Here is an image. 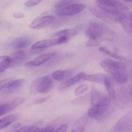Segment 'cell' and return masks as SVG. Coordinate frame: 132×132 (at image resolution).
Segmentation results:
<instances>
[{"instance_id": "e575fe53", "label": "cell", "mask_w": 132, "mask_h": 132, "mask_svg": "<svg viewBox=\"0 0 132 132\" xmlns=\"http://www.w3.org/2000/svg\"><path fill=\"white\" fill-rule=\"evenodd\" d=\"M54 131V128L53 127L49 126L39 130L38 132H53Z\"/></svg>"}, {"instance_id": "9a60e30c", "label": "cell", "mask_w": 132, "mask_h": 132, "mask_svg": "<svg viewBox=\"0 0 132 132\" xmlns=\"http://www.w3.org/2000/svg\"><path fill=\"white\" fill-rule=\"evenodd\" d=\"M109 77L104 74H94L86 75L83 78V80L89 81L101 84H104V81L106 78Z\"/></svg>"}, {"instance_id": "5bb4252c", "label": "cell", "mask_w": 132, "mask_h": 132, "mask_svg": "<svg viewBox=\"0 0 132 132\" xmlns=\"http://www.w3.org/2000/svg\"><path fill=\"white\" fill-rule=\"evenodd\" d=\"M85 75V73L84 72H81L79 73L73 77L68 79L67 80L61 84L59 87V89L62 90L69 87L71 85H73L75 84L80 81L81 79H83Z\"/></svg>"}, {"instance_id": "603a6c76", "label": "cell", "mask_w": 132, "mask_h": 132, "mask_svg": "<svg viewBox=\"0 0 132 132\" xmlns=\"http://www.w3.org/2000/svg\"><path fill=\"white\" fill-rule=\"evenodd\" d=\"M104 84L110 97L112 99H115L116 98L115 91L112 84L111 79L109 77L106 78L105 80Z\"/></svg>"}, {"instance_id": "ba28073f", "label": "cell", "mask_w": 132, "mask_h": 132, "mask_svg": "<svg viewBox=\"0 0 132 132\" xmlns=\"http://www.w3.org/2000/svg\"><path fill=\"white\" fill-rule=\"evenodd\" d=\"M85 7V5L83 4L74 3L64 8L58 9L56 13L60 16L74 15L82 12Z\"/></svg>"}, {"instance_id": "277c9868", "label": "cell", "mask_w": 132, "mask_h": 132, "mask_svg": "<svg viewBox=\"0 0 132 132\" xmlns=\"http://www.w3.org/2000/svg\"><path fill=\"white\" fill-rule=\"evenodd\" d=\"M132 129V111L122 117L110 132H130Z\"/></svg>"}, {"instance_id": "7c38bea8", "label": "cell", "mask_w": 132, "mask_h": 132, "mask_svg": "<svg viewBox=\"0 0 132 132\" xmlns=\"http://www.w3.org/2000/svg\"><path fill=\"white\" fill-rule=\"evenodd\" d=\"M55 54V53L54 52H49L45 54H43L35 58L32 61L28 62L26 65L30 66L41 65L48 61Z\"/></svg>"}, {"instance_id": "83f0119b", "label": "cell", "mask_w": 132, "mask_h": 132, "mask_svg": "<svg viewBox=\"0 0 132 132\" xmlns=\"http://www.w3.org/2000/svg\"><path fill=\"white\" fill-rule=\"evenodd\" d=\"M88 87L87 85H82L78 87L75 92V94L76 96H79L84 93L88 89Z\"/></svg>"}, {"instance_id": "ab89813d", "label": "cell", "mask_w": 132, "mask_h": 132, "mask_svg": "<svg viewBox=\"0 0 132 132\" xmlns=\"http://www.w3.org/2000/svg\"><path fill=\"white\" fill-rule=\"evenodd\" d=\"M124 1L127 2H132V0H122Z\"/></svg>"}, {"instance_id": "8992f818", "label": "cell", "mask_w": 132, "mask_h": 132, "mask_svg": "<svg viewBox=\"0 0 132 132\" xmlns=\"http://www.w3.org/2000/svg\"><path fill=\"white\" fill-rule=\"evenodd\" d=\"M111 102V97L103 95L96 89H92L91 104L92 107H108Z\"/></svg>"}, {"instance_id": "484cf974", "label": "cell", "mask_w": 132, "mask_h": 132, "mask_svg": "<svg viewBox=\"0 0 132 132\" xmlns=\"http://www.w3.org/2000/svg\"><path fill=\"white\" fill-rule=\"evenodd\" d=\"M73 2V0H59L56 2L55 6L58 9H62L74 4Z\"/></svg>"}, {"instance_id": "6da1fadb", "label": "cell", "mask_w": 132, "mask_h": 132, "mask_svg": "<svg viewBox=\"0 0 132 132\" xmlns=\"http://www.w3.org/2000/svg\"><path fill=\"white\" fill-rule=\"evenodd\" d=\"M100 65L105 71L111 75L115 80L118 84H124L128 81L126 66L123 63L111 59H105L100 63Z\"/></svg>"}, {"instance_id": "4dcf8cb0", "label": "cell", "mask_w": 132, "mask_h": 132, "mask_svg": "<svg viewBox=\"0 0 132 132\" xmlns=\"http://www.w3.org/2000/svg\"><path fill=\"white\" fill-rule=\"evenodd\" d=\"M100 43L97 40L90 39L86 43V45L88 47H95L97 46L100 45Z\"/></svg>"}, {"instance_id": "d4e9b609", "label": "cell", "mask_w": 132, "mask_h": 132, "mask_svg": "<svg viewBox=\"0 0 132 132\" xmlns=\"http://www.w3.org/2000/svg\"><path fill=\"white\" fill-rule=\"evenodd\" d=\"M99 50L100 52H102L103 53H105L106 55L112 58H114L118 60H126V59L125 57L119 55H117L116 53H114L112 52H111L110 50H109L106 47L104 46H101L99 48Z\"/></svg>"}, {"instance_id": "1f68e13d", "label": "cell", "mask_w": 132, "mask_h": 132, "mask_svg": "<svg viewBox=\"0 0 132 132\" xmlns=\"http://www.w3.org/2000/svg\"><path fill=\"white\" fill-rule=\"evenodd\" d=\"M68 41V39L65 36H60L56 39V45H61L66 43Z\"/></svg>"}, {"instance_id": "836d02e7", "label": "cell", "mask_w": 132, "mask_h": 132, "mask_svg": "<svg viewBox=\"0 0 132 132\" xmlns=\"http://www.w3.org/2000/svg\"><path fill=\"white\" fill-rule=\"evenodd\" d=\"M67 124H63L59 127L54 132H67Z\"/></svg>"}, {"instance_id": "8d00e7d4", "label": "cell", "mask_w": 132, "mask_h": 132, "mask_svg": "<svg viewBox=\"0 0 132 132\" xmlns=\"http://www.w3.org/2000/svg\"><path fill=\"white\" fill-rule=\"evenodd\" d=\"M24 14L22 13H15L13 14V17L14 18L16 19H21L24 18Z\"/></svg>"}, {"instance_id": "ac0fdd59", "label": "cell", "mask_w": 132, "mask_h": 132, "mask_svg": "<svg viewBox=\"0 0 132 132\" xmlns=\"http://www.w3.org/2000/svg\"><path fill=\"white\" fill-rule=\"evenodd\" d=\"M25 82L24 79H18L13 80L6 87L5 92L7 94H12L18 90L22 87Z\"/></svg>"}, {"instance_id": "52a82bcc", "label": "cell", "mask_w": 132, "mask_h": 132, "mask_svg": "<svg viewBox=\"0 0 132 132\" xmlns=\"http://www.w3.org/2000/svg\"><path fill=\"white\" fill-rule=\"evenodd\" d=\"M107 29L100 23L91 22L88 28L85 35L90 39L97 40L102 38Z\"/></svg>"}, {"instance_id": "8fae6325", "label": "cell", "mask_w": 132, "mask_h": 132, "mask_svg": "<svg viewBox=\"0 0 132 132\" xmlns=\"http://www.w3.org/2000/svg\"><path fill=\"white\" fill-rule=\"evenodd\" d=\"M24 100V98L18 97L8 103L0 105V117L12 111L23 103Z\"/></svg>"}, {"instance_id": "4fadbf2b", "label": "cell", "mask_w": 132, "mask_h": 132, "mask_svg": "<svg viewBox=\"0 0 132 132\" xmlns=\"http://www.w3.org/2000/svg\"><path fill=\"white\" fill-rule=\"evenodd\" d=\"M120 22L125 31L132 35V13L124 15L122 17Z\"/></svg>"}, {"instance_id": "5b68a950", "label": "cell", "mask_w": 132, "mask_h": 132, "mask_svg": "<svg viewBox=\"0 0 132 132\" xmlns=\"http://www.w3.org/2000/svg\"><path fill=\"white\" fill-rule=\"evenodd\" d=\"M90 12L96 18L108 22H120L122 17L124 15L113 14L104 11L101 9H98L92 7H89Z\"/></svg>"}, {"instance_id": "d6986e66", "label": "cell", "mask_w": 132, "mask_h": 132, "mask_svg": "<svg viewBox=\"0 0 132 132\" xmlns=\"http://www.w3.org/2000/svg\"><path fill=\"white\" fill-rule=\"evenodd\" d=\"M18 118V115L12 114L0 119V130L5 128L14 122Z\"/></svg>"}, {"instance_id": "ffe728a7", "label": "cell", "mask_w": 132, "mask_h": 132, "mask_svg": "<svg viewBox=\"0 0 132 132\" xmlns=\"http://www.w3.org/2000/svg\"><path fill=\"white\" fill-rule=\"evenodd\" d=\"M31 40L27 37H23L18 39L13 43V45L15 48L20 49L26 48L30 45Z\"/></svg>"}, {"instance_id": "2e32d148", "label": "cell", "mask_w": 132, "mask_h": 132, "mask_svg": "<svg viewBox=\"0 0 132 132\" xmlns=\"http://www.w3.org/2000/svg\"><path fill=\"white\" fill-rule=\"evenodd\" d=\"M72 71L70 70L56 71L52 73L53 78L58 81H63L68 79L72 75Z\"/></svg>"}, {"instance_id": "9c48e42d", "label": "cell", "mask_w": 132, "mask_h": 132, "mask_svg": "<svg viewBox=\"0 0 132 132\" xmlns=\"http://www.w3.org/2000/svg\"><path fill=\"white\" fill-rule=\"evenodd\" d=\"M109 107H92L88 111L90 118L102 120L106 118L109 113Z\"/></svg>"}, {"instance_id": "f1b7e54d", "label": "cell", "mask_w": 132, "mask_h": 132, "mask_svg": "<svg viewBox=\"0 0 132 132\" xmlns=\"http://www.w3.org/2000/svg\"><path fill=\"white\" fill-rule=\"evenodd\" d=\"M14 80L12 78H9L0 81V91L5 87H6Z\"/></svg>"}, {"instance_id": "f35d334b", "label": "cell", "mask_w": 132, "mask_h": 132, "mask_svg": "<svg viewBox=\"0 0 132 132\" xmlns=\"http://www.w3.org/2000/svg\"><path fill=\"white\" fill-rule=\"evenodd\" d=\"M6 68H5L3 67H1L0 66V73H2L4 72V71H5L6 70Z\"/></svg>"}, {"instance_id": "44dd1931", "label": "cell", "mask_w": 132, "mask_h": 132, "mask_svg": "<svg viewBox=\"0 0 132 132\" xmlns=\"http://www.w3.org/2000/svg\"><path fill=\"white\" fill-rule=\"evenodd\" d=\"M77 33V31L76 29H67L59 31L53 35L54 37L65 36L68 39L72 38L75 36Z\"/></svg>"}, {"instance_id": "4316f807", "label": "cell", "mask_w": 132, "mask_h": 132, "mask_svg": "<svg viewBox=\"0 0 132 132\" xmlns=\"http://www.w3.org/2000/svg\"><path fill=\"white\" fill-rule=\"evenodd\" d=\"M39 128L34 126H23L13 132H38Z\"/></svg>"}, {"instance_id": "7a4b0ae2", "label": "cell", "mask_w": 132, "mask_h": 132, "mask_svg": "<svg viewBox=\"0 0 132 132\" xmlns=\"http://www.w3.org/2000/svg\"><path fill=\"white\" fill-rule=\"evenodd\" d=\"M100 9L117 15H122L128 11L125 5L118 0H95Z\"/></svg>"}, {"instance_id": "7402d4cb", "label": "cell", "mask_w": 132, "mask_h": 132, "mask_svg": "<svg viewBox=\"0 0 132 132\" xmlns=\"http://www.w3.org/2000/svg\"><path fill=\"white\" fill-rule=\"evenodd\" d=\"M15 62L12 58L7 56H0V66L6 69L12 66Z\"/></svg>"}, {"instance_id": "f546056e", "label": "cell", "mask_w": 132, "mask_h": 132, "mask_svg": "<svg viewBox=\"0 0 132 132\" xmlns=\"http://www.w3.org/2000/svg\"><path fill=\"white\" fill-rule=\"evenodd\" d=\"M43 1L44 0H28L25 3L24 5L27 7H32L38 4Z\"/></svg>"}, {"instance_id": "30bf717a", "label": "cell", "mask_w": 132, "mask_h": 132, "mask_svg": "<svg viewBox=\"0 0 132 132\" xmlns=\"http://www.w3.org/2000/svg\"><path fill=\"white\" fill-rule=\"evenodd\" d=\"M55 18L52 15H46L38 18L34 20L29 25V28L33 29H40L46 28L55 21Z\"/></svg>"}, {"instance_id": "3957f363", "label": "cell", "mask_w": 132, "mask_h": 132, "mask_svg": "<svg viewBox=\"0 0 132 132\" xmlns=\"http://www.w3.org/2000/svg\"><path fill=\"white\" fill-rule=\"evenodd\" d=\"M53 85V81L50 76L41 77L33 81L30 87V92L33 94L48 93L52 89Z\"/></svg>"}, {"instance_id": "74e56055", "label": "cell", "mask_w": 132, "mask_h": 132, "mask_svg": "<svg viewBox=\"0 0 132 132\" xmlns=\"http://www.w3.org/2000/svg\"><path fill=\"white\" fill-rule=\"evenodd\" d=\"M21 125L20 123H17L14 125L13 126V128L14 129H17L18 128L21 126Z\"/></svg>"}, {"instance_id": "60d3db41", "label": "cell", "mask_w": 132, "mask_h": 132, "mask_svg": "<svg viewBox=\"0 0 132 132\" xmlns=\"http://www.w3.org/2000/svg\"><path fill=\"white\" fill-rule=\"evenodd\" d=\"M131 90L132 91V86H131Z\"/></svg>"}, {"instance_id": "d590c367", "label": "cell", "mask_w": 132, "mask_h": 132, "mask_svg": "<svg viewBox=\"0 0 132 132\" xmlns=\"http://www.w3.org/2000/svg\"><path fill=\"white\" fill-rule=\"evenodd\" d=\"M84 127L83 126H79L74 129L71 132H84L85 131Z\"/></svg>"}, {"instance_id": "e0dca14e", "label": "cell", "mask_w": 132, "mask_h": 132, "mask_svg": "<svg viewBox=\"0 0 132 132\" xmlns=\"http://www.w3.org/2000/svg\"><path fill=\"white\" fill-rule=\"evenodd\" d=\"M56 39H46L39 41L34 44L31 46V49L43 50L56 45Z\"/></svg>"}, {"instance_id": "d6a6232c", "label": "cell", "mask_w": 132, "mask_h": 132, "mask_svg": "<svg viewBox=\"0 0 132 132\" xmlns=\"http://www.w3.org/2000/svg\"><path fill=\"white\" fill-rule=\"evenodd\" d=\"M50 97V96H47L46 97H43L40 98L36 99L34 102V103L35 104H40L43 103L46 101Z\"/></svg>"}, {"instance_id": "cb8c5ba5", "label": "cell", "mask_w": 132, "mask_h": 132, "mask_svg": "<svg viewBox=\"0 0 132 132\" xmlns=\"http://www.w3.org/2000/svg\"><path fill=\"white\" fill-rule=\"evenodd\" d=\"M28 56L27 53L24 51L19 50L14 53L12 55V59L15 62H24L28 59Z\"/></svg>"}]
</instances>
